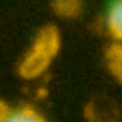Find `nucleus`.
I'll return each mask as SVG.
<instances>
[{
    "label": "nucleus",
    "instance_id": "1",
    "mask_svg": "<svg viewBox=\"0 0 122 122\" xmlns=\"http://www.w3.org/2000/svg\"><path fill=\"white\" fill-rule=\"evenodd\" d=\"M61 49L59 29L52 23L41 27L36 34L30 49L25 52L22 61L18 63V76L22 79H36L43 76L56 59Z\"/></svg>",
    "mask_w": 122,
    "mask_h": 122
},
{
    "label": "nucleus",
    "instance_id": "2",
    "mask_svg": "<svg viewBox=\"0 0 122 122\" xmlns=\"http://www.w3.org/2000/svg\"><path fill=\"white\" fill-rule=\"evenodd\" d=\"M104 61H106V68L111 74V77L122 84V43L120 41H113L111 45L106 47Z\"/></svg>",
    "mask_w": 122,
    "mask_h": 122
},
{
    "label": "nucleus",
    "instance_id": "3",
    "mask_svg": "<svg viewBox=\"0 0 122 122\" xmlns=\"http://www.w3.org/2000/svg\"><path fill=\"white\" fill-rule=\"evenodd\" d=\"M106 27L111 38L122 43V0H113L110 4L106 13Z\"/></svg>",
    "mask_w": 122,
    "mask_h": 122
},
{
    "label": "nucleus",
    "instance_id": "4",
    "mask_svg": "<svg viewBox=\"0 0 122 122\" xmlns=\"http://www.w3.org/2000/svg\"><path fill=\"white\" fill-rule=\"evenodd\" d=\"M54 15L65 20L77 18L83 11V0H52L50 2Z\"/></svg>",
    "mask_w": 122,
    "mask_h": 122
},
{
    "label": "nucleus",
    "instance_id": "5",
    "mask_svg": "<svg viewBox=\"0 0 122 122\" xmlns=\"http://www.w3.org/2000/svg\"><path fill=\"white\" fill-rule=\"evenodd\" d=\"M4 122H47L41 113L30 106H20L16 110H11Z\"/></svg>",
    "mask_w": 122,
    "mask_h": 122
},
{
    "label": "nucleus",
    "instance_id": "6",
    "mask_svg": "<svg viewBox=\"0 0 122 122\" xmlns=\"http://www.w3.org/2000/svg\"><path fill=\"white\" fill-rule=\"evenodd\" d=\"M9 111H11V108L7 106V104L4 102V101L0 99V122H4L5 118H7V115H9Z\"/></svg>",
    "mask_w": 122,
    "mask_h": 122
}]
</instances>
